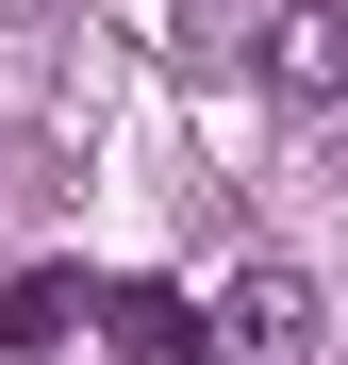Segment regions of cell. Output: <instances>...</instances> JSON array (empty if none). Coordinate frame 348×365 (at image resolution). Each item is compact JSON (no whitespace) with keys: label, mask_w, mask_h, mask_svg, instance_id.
I'll return each mask as SVG.
<instances>
[{"label":"cell","mask_w":348,"mask_h":365,"mask_svg":"<svg viewBox=\"0 0 348 365\" xmlns=\"http://www.w3.org/2000/svg\"><path fill=\"white\" fill-rule=\"evenodd\" d=\"M332 349V299L299 266H232L216 282V365H315Z\"/></svg>","instance_id":"cell-1"},{"label":"cell","mask_w":348,"mask_h":365,"mask_svg":"<svg viewBox=\"0 0 348 365\" xmlns=\"http://www.w3.org/2000/svg\"><path fill=\"white\" fill-rule=\"evenodd\" d=\"M249 83H265V100H299V116H332V100H348V0H265Z\"/></svg>","instance_id":"cell-2"},{"label":"cell","mask_w":348,"mask_h":365,"mask_svg":"<svg viewBox=\"0 0 348 365\" xmlns=\"http://www.w3.org/2000/svg\"><path fill=\"white\" fill-rule=\"evenodd\" d=\"M100 332H116V365H216V299H183V282H100Z\"/></svg>","instance_id":"cell-3"},{"label":"cell","mask_w":348,"mask_h":365,"mask_svg":"<svg viewBox=\"0 0 348 365\" xmlns=\"http://www.w3.org/2000/svg\"><path fill=\"white\" fill-rule=\"evenodd\" d=\"M67 316H100V299H83V282H67V266H33V282H17V299H0V332H17V349H50V332H67Z\"/></svg>","instance_id":"cell-4"}]
</instances>
